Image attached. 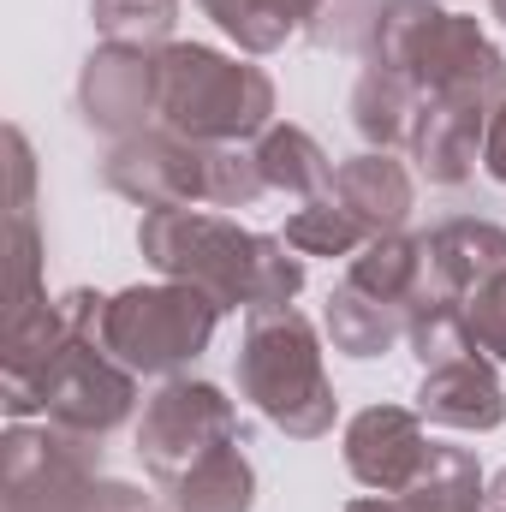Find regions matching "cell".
Instances as JSON below:
<instances>
[{
  "label": "cell",
  "instance_id": "cell-31",
  "mask_svg": "<svg viewBox=\"0 0 506 512\" xmlns=\"http://www.w3.org/2000/svg\"><path fill=\"white\" fill-rule=\"evenodd\" d=\"M483 173L495 185H506V102H501V114L489 120V137H483Z\"/></svg>",
  "mask_w": 506,
  "mask_h": 512
},
{
  "label": "cell",
  "instance_id": "cell-33",
  "mask_svg": "<svg viewBox=\"0 0 506 512\" xmlns=\"http://www.w3.org/2000/svg\"><path fill=\"white\" fill-rule=\"evenodd\" d=\"M489 507H495V512H506V471L495 477V483H489Z\"/></svg>",
  "mask_w": 506,
  "mask_h": 512
},
{
  "label": "cell",
  "instance_id": "cell-7",
  "mask_svg": "<svg viewBox=\"0 0 506 512\" xmlns=\"http://www.w3.org/2000/svg\"><path fill=\"white\" fill-rule=\"evenodd\" d=\"M36 405H42V417L54 429L108 441L120 423H131V411H137V376H131L102 340H78V346H66L42 370Z\"/></svg>",
  "mask_w": 506,
  "mask_h": 512
},
{
  "label": "cell",
  "instance_id": "cell-26",
  "mask_svg": "<svg viewBox=\"0 0 506 512\" xmlns=\"http://www.w3.org/2000/svg\"><path fill=\"white\" fill-rule=\"evenodd\" d=\"M381 6H387V0H316L304 36H310L316 48H328V54H364L370 36H376Z\"/></svg>",
  "mask_w": 506,
  "mask_h": 512
},
{
  "label": "cell",
  "instance_id": "cell-1",
  "mask_svg": "<svg viewBox=\"0 0 506 512\" xmlns=\"http://www.w3.org/2000/svg\"><path fill=\"white\" fill-rule=\"evenodd\" d=\"M137 251L161 280L197 286L227 310H286L304 292V256L209 209H143Z\"/></svg>",
  "mask_w": 506,
  "mask_h": 512
},
{
  "label": "cell",
  "instance_id": "cell-3",
  "mask_svg": "<svg viewBox=\"0 0 506 512\" xmlns=\"http://www.w3.org/2000/svg\"><path fill=\"white\" fill-rule=\"evenodd\" d=\"M239 393L274 423L286 441H322L340 417L334 382L322 370V334L310 316L286 310H251L239 340Z\"/></svg>",
  "mask_w": 506,
  "mask_h": 512
},
{
  "label": "cell",
  "instance_id": "cell-20",
  "mask_svg": "<svg viewBox=\"0 0 506 512\" xmlns=\"http://www.w3.org/2000/svg\"><path fill=\"white\" fill-rule=\"evenodd\" d=\"M423 274H429V256H423V239H411V233L370 239L364 251L352 256V268H346V280H352V286H364L370 298L399 304V310H411V298H417Z\"/></svg>",
  "mask_w": 506,
  "mask_h": 512
},
{
  "label": "cell",
  "instance_id": "cell-28",
  "mask_svg": "<svg viewBox=\"0 0 506 512\" xmlns=\"http://www.w3.org/2000/svg\"><path fill=\"white\" fill-rule=\"evenodd\" d=\"M465 322H471V346L489 364H506V274H495L489 286L465 298Z\"/></svg>",
  "mask_w": 506,
  "mask_h": 512
},
{
  "label": "cell",
  "instance_id": "cell-10",
  "mask_svg": "<svg viewBox=\"0 0 506 512\" xmlns=\"http://www.w3.org/2000/svg\"><path fill=\"white\" fill-rule=\"evenodd\" d=\"M346 471L376 489V495H399L423 465H429V429L417 417V405H364L346 423Z\"/></svg>",
  "mask_w": 506,
  "mask_h": 512
},
{
  "label": "cell",
  "instance_id": "cell-17",
  "mask_svg": "<svg viewBox=\"0 0 506 512\" xmlns=\"http://www.w3.org/2000/svg\"><path fill=\"white\" fill-rule=\"evenodd\" d=\"M256 167H262V185H268V191H286V197H298V203L334 191V161H328V149H322L304 126H286V120H274V126L256 137Z\"/></svg>",
  "mask_w": 506,
  "mask_h": 512
},
{
  "label": "cell",
  "instance_id": "cell-22",
  "mask_svg": "<svg viewBox=\"0 0 506 512\" xmlns=\"http://www.w3.org/2000/svg\"><path fill=\"white\" fill-rule=\"evenodd\" d=\"M411 512H483L489 483L465 447H429V465L399 489Z\"/></svg>",
  "mask_w": 506,
  "mask_h": 512
},
{
  "label": "cell",
  "instance_id": "cell-32",
  "mask_svg": "<svg viewBox=\"0 0 506 512\" xmlns=\"http://www.w3.org/2000/svg\"><path fill=\"white\" fill-rule=\"evenodd\" d=\"M346 512H411L405 495H364V501H352Z\"/></svg>",
  "mask_w": 506,
  "mask_h": 512
},
{
  "label": "cell",
  "instance_id": "cell-4",
  "mask_svg": "<svg viewBox=\"0 0 506 512\" xmlns=\"http://www.w3.org/2000/svg\"><path fill=\"white\" fill-rule=\"evenodd\" d=\"M221 304L197 286L161 280V286H126L108 298L102 316V346L126 364L131 376H161L173 382L179 370H191L209 340H215Z\"/></svg>",
  "mask_w": 506,
  "mask_h": 512
},
{
  "label": "cell",
  "instance_id": "cell-11",
  "mask_svg": "<svg viewBox=\"0 0 506 512\" xmlns=\"http://www.w3.org/2000/svg\"><path fill=\"white\" fill-rule=\"evenodd\" d=\"M417 417L423 423H441V429H465V435L501 429L506 423V387L495 376V364L483 352H471L459 364L423 370V382H417Z\"/></svg>",
  "mask_w": 506,
  "mask_h": 512
},
{
  "label": "cell",
  "instance_id": "cell-29",
  "mask_svg": "<svg viewBox=\"0 0 506 512\" xmlns=\"http://www.w3.org/2000/svg\"><path fill=\"white\" fill-rule=\"evenodd\" d=\"M6 155H12V215H30L36 209V155L18 126H6Z\"/></svg>",
  "mask_w": 506,
  "mask_h": 512
},
{
  "label": "cell",
  "instance_id": "cell-8",
  "mask_svg": "<svg viewBox=\"0 0 506 512\" xmlns=\"http://www.w3.org/2000/svg\"><path fill=\"white\" fill-rule=\"evenodd\" d=\"M209 173H215V143H191L167 126L120 137L102 161V185L137 209H197L209 203Z\"/></svg>",
  "mask_w": 506,
  "mask_h": 512
},
{
  "label": "cell",
  "instance_id": "cell-34",
  "mask_svg": "<svg viewBox=\"0 0 506 512\" xmlns=\"http://www.w3.org/2000/svg\"><path fill=\"white\" fill-rule=\"evenodd\" d=\"M489 12H495V18L506 24V0H489Z\"/></svg>",
  "mask_w": 506,
  "mask_h": 512
},
{
  "label": "cell",
  "instance_id": "cell-12",
  "mask_svg": "<svg viewBox=\"0 0 506 512\" xmlns=\"http://www.w3.org/2000/svg\"><path fill=\"white\" fill-rule=\"evenodd\" d=\"M334 197L340 209L370 233V239H387V233H405L411 209H417V185L405 173V161H393L387 149H364L352 161L334 167Z\"/></svg>",
  "mask_w": 506,
  "mask_h": 512
},
{
  "label": "cell",
  "instance_id": "cell-23",
  "mask_svg": "<svg viewBox=\"0 0 506 512\" xmlns=\"http://www.w3.org/2000/svg\"><path fill=\"white\" fill-rule=\"evenodd\" d=\"M280 239H286L298 256H346V262L370 245V233L340 209V197H334V191L304 197V203L286 215V233H280Z\"/></svg>",
  "mask_w": 506,
  "mask_h": 512
},
{
  "label": "cell",
  "instance_id": "cell-19",
  "mask_svg": "<svg viewBox=\"0 0 506 512\" xmlns=\"http://www.w3.org/2000/svg\"><path fill=\"white\" fill-rule=\"evenodd\" d=\"M173 512H251L256 507V465L245 459V441L209 453L203 465H191L173 489H167Z\"/></svg>",
  "mask_w": 506,
  "mask_h": 512
},
{
  "label": "cell",
  "instance_id": "cell-5",
  "mask_svg": "<svg viewBox=\"0 0 506 512\" xmlns=\"http://www.w3.org/2000/svg\"><path fill=\"white\" fill-rule=\"evenodd\" d=\"M233 441H239L233 399L215 382H191V376H173L155 387L143 405V423H137V459L161 489H173L191 465H203L209 453H221Z\"/></svg>",
  "mask_w": 506,
  "mask_h": 512
},
{
  "label": "cell",
  "instance_id": "cell-27",
  "mask_svg": "<svg viewBox=\"0 0 506 512\" xmlns=\"http://www.w3.org/2000/svg\"><path fill=\"white\" fill-rule=\"evenodd\" d=\"M42 298H48V286H42V233H36V215H12V304H6V328L24 322Z\"/></svg>",
  "mask_w": 506,
  "mask_h": 512
},
{
  "label": "cell",
  "instance_id": "cell-25",
  "mask_svg": "<svg viewBox=\"0 0 506 512\" xmlns=\"http://www.w3.org/2000/svg\"><path fill=\"white\" fill-rule=\"evenodd\" d=\"M90 18L108 42L126 48H167L179 24V0H90Z\"/></svg>",
  "mask_w": 506,
  "mask_h": 512
},
{
  "label": "cell",
  "instance_id": "cell-15",
  "mask_svg": "<svg viewBox=\"0 0 506 512\" xmlns=\"http://www.w3.org/2000/svg\"><path fill=\"white\" fill-rule=\"evenodd\" d=\"M352 126L370 149H411V137L423 126V90L405 78V72H381L364 66L358 90H352Z\"/></svg>",
  "mask_w": 506,
  "mask_h": 512
},
{
  "label": "cell",
  "instance_id": "cell-9",
  "mask_svg": "<svg viewBox=\"0 0 506 512\" xmlns=\"http://www.w3.org/2000/svg\"><path fill=\"white\" fill-rule=\"evenodd\" d=\"M78 114H84V126L108 131L114 143L149 131V120H155V48L102 42L78 72Z\"/></svg>",
  "mask_w": 506,
  "mask_h": 512
},
{
  "label": "cell",
  "instance_id": "cell-14",
  "mask_svg": "<svg viewBox=\"0 0 506 512\" xmlns=\"http://www.w3.org/2000/svg\"><path fill=\"white\" fill-rule=\"evenodd\" d=\"M423 256H429V280L453 298H471L477 286H489L495 274H506V227L459 215L423 233Z\"/></svg>",
  "mask_w": 506,
  "mask_h": 512
},
{
  "label": "cell",
  "instance_id": "cell-30",
  "mask_svg": "<svg viewBox=\"0 0 506 512\" xmlns=\"http://www.w3.org/2000/svg\"><path fill=\"white\" fill-rule=\"evenodd\" d=\"M72 512H155V507H149L143 489H131V483H120V477H96Z\"/></svg>",
  "mask_w": 506,
  "mask_h": 512
},
{
  "label": "cell",
  "instance_id": "cell-13",
  "mask_svg": "<svg viewBox=\"0 0 506 512\" xmlns=\"http://www.w3.org/2000/svg\"><path fill=\"white\" fill-rule=\"evenodd\" d=\"M501 108H477V102H423V126L411 137L417 173L429 185H465L483 161V137Z\"/></svg>",
  "mask_w": 506,
  "mask_h": 512
},
{
  "label": "cell",
  "instance_id": "cell-2",
  "mask_svg": "<svg viewBox=\"0 0 506 512\" xmlns=\"http://www.w3.org/2000/svg\"><path fill=\"white\" fill-rule=\"evenodd\" d=\"M155 120L191 143H251L274 126V78L209 42L155 48Z\"/></svg>",
  "mask_w": 506,
  "mask_h": 512
},
{
  "label": "cell",
  "instance_id": "cell-24",
  "mask_svg": "<svg viewBox=\"0 0 506 512\" xmlns=\"http://www.w3.org/2000/svg\"><path fill=\"white\" fill-rule=\"evenodd\" d=\"M441 12H447V6H435V0H387L381 18H376V36H370V48H364V66L405 72V78H411V60H417L429 24H435Z\"/></svg>",
  "mask_w": 506,
  "mask_h": 512
},
{
  "label": "cell",
  "instance_id": "cell-21",
  "mask_svg": "<svg viewBox=\"0 0 506 512\" xmlns=\"http://www.w3.org/2000/svg\"><path fill=\"white\" fill-rule=\"evenodd\" d=\"M233 42L239 54H274L286 36H298L316 12V0H197Z\"/></svg>",
  "mask_w": 506,
  "mask_h": 512
},
{
  "label": "cell",
  "instance_id": "cell-18",
  "mask_svg": "<svg viewBox=\"0 0 506 512\" xmlns=\"http://www.w3.org/2000/svg\"><path fill=\"white\" fill-rule=\"evenodd\" d=\"M405 346H411V358H417L423 370H441V364L471 358L477 346H471L465 298L441 292V286L423 274V286H417V298H411V310H405Z\"/></svg>",
  "mask_w": 506,
  "mask_h": 512
},
{
  "label": "cell",
  "instance_id": "cell-6",
  "mask_svg": "<svg viewBox=\"0 0 506 512\" xmlns=\"http://www.w3.org/2000/svg\"><path fill=\"white\" fill-rule=\"evenodd\" d=\"M102 477V441L72 429L12 423L0 441V501L6 512H72Z\"/></svg>",
  "mask_w": 506,
  "mask_h": 512
},
{
  "label": "cell",
  "instance_id": "cell-16",
  "mask_svg": "<svg viewBox=\"0 0 506 512\" xmlns=\"http://www.w3.org/2000/svg\"><path fill=\"white\" fill-rule=\"evenodd\" d=\"M322 328H328L334 352L370 364V358H387V352L405 340V310L370 298V292L352 286V280H340V286L328 292V304H322Z\"/></svg>",
  "mask_w": 506,
  "mask_h": 512
}]
</instances>
